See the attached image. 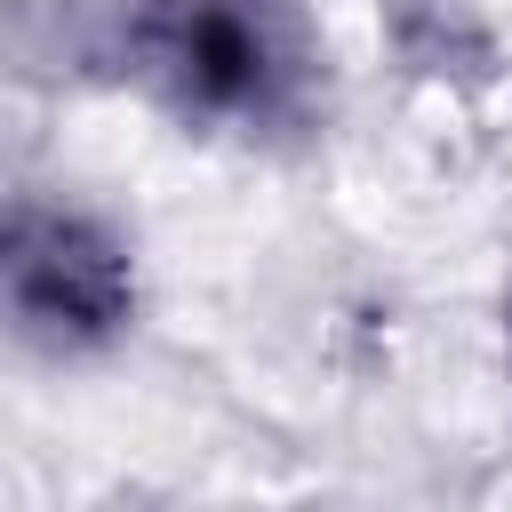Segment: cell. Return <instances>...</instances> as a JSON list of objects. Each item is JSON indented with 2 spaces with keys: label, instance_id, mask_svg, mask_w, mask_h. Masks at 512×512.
I'll list each match as a JSON object with an SVG mask.
<instances>
[{
  "label": "cell",
  "instance_id": "cell-1",
  "mask_svg": "<svg viewBox=\"0 0 512 512\" xmlns=\"http://www.w3.org/2000/svg\"><path fill=\"white\" fill-rule=\"evenodd\" d=\"M120 80L224 152H304L328 120V32L312 0H120Z\"/></svg>",
  "mask_w": 512,
  "mask_h": 512
},
{
  "label": "cell",
  "instance_id": "cell-2",
  "mask_svg": "<svg viewBox=\"0 0 512 512\" xmlns=\"http://www.w3.org/2000/svg\"><path fill=\"white\" fill-rule=\"evenodd\" d=\"M144 304L136 248L56 184H0V336L32 360H104Z\"/></svg>",
  "mask_w": 512,
  "mask_h": 512
},
{
  "label": "cell",
  "instance_id": "cell-3",
  "mask_svg": "<svg viewBox=\"0 0 512 512\" xmlns=\"http://www.w3.org/2000/svg\"><path fill=\"white\" fill-rule=\"evenodd\" d=\"M504 344H512V296H504Z\"/></svg>",
  "mask_w": 512,
  "mask_h": 512
}]
</instances>
